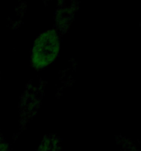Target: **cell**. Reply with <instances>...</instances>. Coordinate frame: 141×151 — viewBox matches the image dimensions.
Instances as JSON below:
<instances>
[{
    "instance_id": "1",
    "label": "cell",
    "mask_w": 141,
    "mask_h": 151,
    "mask_svg": "<svg viewBox=\"0 0 141 151\" xmlns=\"http://www.w3.org/2000/svg\"><path fill=\"white\" fill-rule=\"evenodd\" d=\"M59 40L54 31L44 32L37 39L32 51V63L37 68H43L50 64L57 56Z\"/></svg>"
},
{
    "instance_id": "3",
    "label": "cell",
    "mask_w": 141,
    "mask_h": 151,
    "mask_svg": "<svg viewBox=\"0 0 141 151\" xmlns=\"http://www.w3.org/2000/svg\"><path fill=\"white\" fill-rule=\"evenodd\" d=\"M1 151H8V150H7L6 148H4V149L2 148V150H1Z\"/></svg>"
},
{
    "instance_id": "2",
    "label": "cell",
    "mask_w": 141,
    "mask_h": 151,
    "mask_svg": "<svg viewBox=\"0 0 141 151\" xmlns=\"http://www.w3.org/2000/svg\"><path fill=\"white\" fill-rule=\"evenodd\" d=\"M125 151H141V148L139 149L135 147H132L130 148H128L127 150H126Z\"/></svg>"
}]
</instances>
